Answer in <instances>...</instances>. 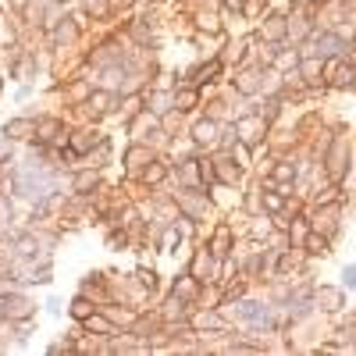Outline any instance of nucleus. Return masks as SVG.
<instances>
[{
  "instance_id": "f257e3e1",
  "label": "nucleus",
  "mask_w": 356,
  "mask_h": 356,
  "mask_svg": "<svg viewBox=\"0 0 356 356\" xmlns=\"http://www.w3.org/2000/svg\"><path fill=\"white\" fill-rule=\"evenodd\" d=\"M32 129H36L32 121H25V118H18V121H7V125H4V136H11V139H25V136L32 132Z\"/></svg>"
},
{
  "instance_id": "f03ea898",
  "label": "nucleus",
  "mask_w": 356,
  "mask_h": 356,
  "mask_svg": "<svg viewBox=\"0 0 356 356\" xmlns=\"http://www.w3.org/2000/svg\"><path fill=\"white\" fill-rule=\"evenodd\" d=\"M313 47H324V54H342V50H346V43H342L339 36H331V32H321Z\"/></svg>"
},
{
  "instance_id": "7ed1b4c3",
  "label": "nucleus",
  "mask_w": 356,
  "mask_h": 356,
  "mask_svg": "<svg viewBox=\"0 0 356 356\" xmlns=\"http://www.w3.org/2000/svg\"><path fill=\"white\" fill-rule=\"evenodd\" d=\"M214 132H217L214 121H200L196 125V142H214Z\"/></svg>"
},
{
  "instance_id": "20e7f679",
  "label": "nucleus",
  "mask_w": 356,
  "mask_h": 356,
  "mask_svg": "<svg viewBox=\"0 0 356 356\" xmlns=\"http://www.w3.org/2000/svg\"><path fill=\"white\" fill-rule=\"evenodd\" d=\"M317 71H321L317 61H303V75H306V82H317Z\"/></svg>"
},
{
  "instance_id": "39448f33",
  "label": "nucleus",
  "mask_w": 356,
  "mask_h": 356,
  "mask_svg": "<svg viewBox=\"0 0 356 356\" xmlns=\"http://www.w3.org/2000/svg\"><path fill=\"white\" fill-rule=\"evenodd\" d=\"M239 89H246V93H253V89H257V75H253V71H246V75L239 78Z\"/></svg>"
},
{
  "instance_id": "423d86ee",
  "label": "nucleus",
  "mask_w": 356,
  "mask_h": 356,
  "mask_svg": "<svg viewBox=\"0 0 356 356\" xmlns=\"http://www.w3.org/2000/svg\"><path fill=\"white\" fill-rule=\"evenodd\" d=\"M86 328H89V331H103V335L111 331V324H107V321H100V317H89V321H86Z\"/></svg>"
},
{
  "instance_id": "0eeeda50",
  "label": "nucleus",
  "mask_w": 356,
  "mask_h": 356,
  "mask_svg": "<svg viewBox=\"0 0 356 356\" xmlns=\"http://www.w3.org/2000/svg\"><path fill=\"white\" fill-rule=\"evenodd\" d=\"M306 246H310V253H324V249H328V242H324V239H317V235H310V239H306Z\"/></svg>"
},
{
  "instance_id": "6e6552de",
  "label": "nucleus",
  "mask_w": 356,
  "mask_h": 356,
  "mask_svg": "<svg viewBox=\"0 0 356 356\" xmlns=\"http://www.w3.org/2000/svg\"><path fill=\"white\" fill-rule=\"evenodd\" d=\"M71 310H75V317H89V310H93V306H89L86 299H75V306H71Z\"/></svg>"
},
{
  "instance_id": "1a4fd4ad",
  "label": "nucleus",
  "mask_w": 356,
  "mask_h": 356,
  "mask_svg": "<svg viewBox=\"0 0 356 356\" xmlns=\"http://www.w3.org/2000/svg\"><path fill=\"white\" fill-rule=\"evenodd\" d=\"M275 175H278V178H292V175H296V167H292V164H282Z\"/></svg>"
},
{
  "instance_id": "9d476101",
  "label": "nucleus",
  "mask_w": 356,
  "mask_h": 356,
  "mask_svg": "<svg viewBox=\"0 0 356 356\" xmlns=\"http://www.w3.org/2000/svg\"><path fill=\"white\" fill-rule=\"evenodd\" d=\"M342 278H346V285L353 288V285H356V267H346V271H342Z\"/></svg>"
}]
</instances>
